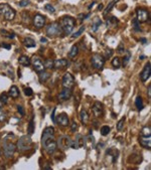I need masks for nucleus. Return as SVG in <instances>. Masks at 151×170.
<instances>
[{
	"instance_id": "obj_26",
	"label": "nucleus",
	"mask_w": 151,
	"mask_h": 170,
	"mask_svg": "<svg viewBox=\"0 0 151 170\" xmlns=\"http://www.w3.org/2000/svg\"><path fill=\"white\" fill-rule=\"evenodd\" d=\"M101 23H102V21H101L100 18L96 17L95 19L93 20V23H92V30L94 32H96V31H98V29H99V26L101 25Z\"/></svg>"
},
{
	"instance_id": "obj_10",
	"label": "nucleus",
	"mask_w": 151,
	"mask_h": 170,
	"mask_svg": "<svg viewBox=\"0 0 151 170\" xmlns=\"http://www.w3.org/2000/svg\"><path fill=\"white\" fill-rule=\"evenodd\" d=\"M31 63H32L34 70H35L37 72H42L44 71L45 67H44V63H42V58H38V56H33L32 58H31Z\"/></svg>"
},
{
	"instance_id": "obj_17",
	"label": "nucleus",
	"mask_w": 151,
	"mask_h": 170,
	"mask_svg": "<svg viewBox=\"0 0 151 170\" xmlns=\"http://www.w3.org/2000/svg\"><path fill=\"white\" fill-rule=\"evenodd\" d=\"M94 145H95V138H94L92 135V131H90L88 137L84 138V146L86 147L87 149H90V148H93Z\"/></svg>"
},
{
	"instance_id": "obj_35",
	"label": "nucleus",
	"mask_w": 151,
	"mask_h": 170,
	"mask_svg": "<svg viewBox=\"0 0 151 170\" xmlns=\"http://www.w3.org/2000/svg\"><path fill=\"white\" fill-rule=\"evenodd\" d=\"M27 132H28V135H32L34 133V122H33V118H31L30 122H29L28 129H27Z\"/></svg>"
},
{
	"instance_id": "obj_29",
	"label": "nucleus",
	"mask_w": 151,
	"mask_h": 170,
	"mask_svg": "<svg viewBox=\"0 0 151 170\" xmlns=\"http://www.w3.org/2000/svg\"><path fill=\"white\" fill-rule=\"evenodd\" d=\"M135 106H136V108L138 111H141L144 108L143 101H142V98H141V97H137L136 98V100H135Z\"/></svg>"
},
{
	"instance_id": "obj_4",
	"label": "nucleus",
	"mask_w": 151,
	"mask_h": 170,
	"mask_svg": "<svg viewBox=\"0 0 151 170\" xmlns=\"http://www.w3.org/2000/svg\"><path fill=\"white\" fill-rule=\"evenodd\" d=\"M17 148L20 151H26L32 147V140H31L30 136H21L18 140Z\"/></svg>"
},
{
	"instance_id": "obj_40",
	"label": "nucleus",
	"mask_w": 151,
	"mask_h": 170,
	"mask_svg": "<svg viewBox=\"0 0 151 170\" xmlns=\"http://www.w3.org/2000/svg\"><path fill=\"white\" fill-rule=\"evenodd\" d=\"M85 28H86V27H85L84 25H83V26H81V28H80L79 30L77 31V32H75L74 34H73V37H74V38H76V37H79V36L81 35L82 33H83L84 31H85Z\"/></svg>"
},
{
	"instance_id": "obj_49",
	"label": "nucleus",
	"mask_w": 151,
	"mask_h": 170,
	"mask_svg": "<svg viewBox=\"0 0 151 170\" xmlns=\"http://www.w3.org/2000/svg\"><path fill=\"white\" fill-rule=\"evenodd\" d=\"M117 53H124V45H123L122 44H119L118 48H117Z\"/></svg>"
},
{
	"instance_id": "obj_54",
	"label": "nucleus",
	"mask_w": 151,
	"mask_h": 170,
	"mask_svg": "<svg viewBox=\"0 0 151 170\" xmlns=\"http://www.w3.org/2000/svg\"><path fill=\"white\" fill-rule=\"evenodd\" d=\"M140 41L142 42L143 44H147V39H146V38H140Z\"/></svg>"
},
{
	"instance_id": "obj_9",
	"label": "nucleus",
	"mask_w": 151,
	"mask_h": 170,
	"mask_svg": "<svg viewBox=\"0 0 151 170\" xmlns=\"http://www.w3.org/2000/svg\"><path fill=\"white\" fill-rule=\"evenodd\" d=\"M136 15H137L136 19L139 22H146L147 20H149V11L147 9H144V8L137 9Z\"/></svg>"
},
{
	"instance_id": "obj_53",
	"label": "nucleus",
	"mask_w": 151,
	"mask_h": 170,
	"mask_svg": "<svg viewBox=\"0 0 151 170\" xmlns=\"http://www.w3.org/2000/svg\"><path fill=\"white\" fill-rule=\"evenodd\" d=\"M147 94H148V98L150 99V97H151V85L148 86V92H147Z\"/></svg>"
},
{
	"instance_id": "obj_7",
	"label": "nucleus",
	"mask_w": 151,
	"mask_h": 170,
	"mask_svg": "<svg viewBox=\"0 0 151 170\" xmlns=\"http://www.w3.org/2000/svg\"><path fill=\"white\" fill-rule=\"evenodd\" d=\"M15 150H16V145L12 142H7L6 140H4L3 142V153L4 155L7 158L11 157L14 154Z\"/></svg>"
},
{
	"instance_id": "obj_6",
	"label": "nucleus",
	"mask_w": 151,
	"mask_h": 170,
	"mask_svg": "<svg viewBox=\"0 0 151 170\" xmlns=\"http://www.w3.org/2000/svg\"><path fill=\"white\" fill-rule=\"evenodd\" d=\"M61 84H63V88H66V89H71L72 90L74 88L76 81L75 78L72 74L70 72H67V74H64L63 77V81H61Z\"/></svg>"
},
{
	"instance_id": "obj_5",
	"label": "nucleus",
	"mask_w": 151,
	"mask_h": 170,
	"mask_svg": "<svg viewBox=\"0 0 151 170\" xmlns=\"http://www.w3.org/2000/svg\"><path fill=\"white\" fill-rule=\"evenodd\" d=\"M105 60L106 58L100 53H95L91 58V63H92V65L95 69L97 70H102L103 67L105 65Z\"/></svg>"
},
{
	"instance_id": "obj_31",
	"label": "nucleus",
	"mask_w": 151,
	"mask_h": 170,
	"mask_svg": "<svg viewBox=\"0 0 151 170\" xmlns=\"http://www.w3.org/2000/svg\"><path fill=\"white\" fill-rule=\"evenodd\" d=\"M49 77H50V74H49V72H47L43 71L42 72H40V81H42V83L45 81L47 80H49Z\"/></svg>"
},
{
	"instance_id": "obj_22",
	"label": "nucleus",
	"mask_w": 151,
	"mask_h": 170,
	"mask_svg": "<svg viewBox=\"0 0 151 170\" xmlns=\"http://www.w3.org/2000/svg\"><path fill=\"white\" fill-rule=\"evenodd\" d=\"M8 95L13 99L17 98V97L19 96V90H18V88L16 87V86H12V87H10V89H9V91H8Z\"/></svg>"
},
{
	"instance_id": "obj_3",
	"label": "nucleus",
	"mask_w": 151,
	"mask_h": 170,
	"mask_svg": "<svg viewBox=\"0 0 151 170\" xmlns=\"http://www.w3.org/2000/svg\"><path fill=\"white\" fill-rule=\"evenodd\" d=\"M45 32L47 34L50 36V37H56V36H59L63 33V30H61V27L59 22H52L50 24H49L45 29Z\"/></svg>"
},
{
	"instance_id": "obj_19",
	"label": "nucleus",
	"mask_w": 151,
	"mask_h": 170,
	"mask_svg": "<svg viewBox=\"0 0 151 170\" xmlns=\"http://www.w3.org/2000/svg\"><path fill=\"white\" fill-rule=\"evenodd\" d=\"M68 115L66 114V113H61V115H59L58 116V123L61 126L63 127H67L70 124H68Z\"/></svg>"
},
{
	"instance_id": "obj_51",
	"label": "nucleus",
	"mask_w": 151,
	"mask_h": 170,
	"mask_svg": "<svg viewBox=\"0 0 151 170\" xmlns=\"http://www.w3.org/2000/svg\"><path fill=\"white\" fill-rule=\"evenodd\" d=\"M17 111L19 112V114L21 115V116H24V110L21 106H17Z\"/></svg>"
},
{
	"instance_id": "obj_39",
	"label": "nucleus",
	"mask_w": 151,
	"mask_h": 170,
	"mask_svg": "<svg viewBox=\"0 0 151 170\" xmlns=\"http://www.w3.org/2000/svg\"><path fill=\"white\" fill-rule=\"evenodd\" d=\"M0 100H1V102L3 103V105H6V104L8 103L9 98H8V96L5 94V93H3V94H2L1 96H0Z\"/></svg>"
},
{
	"instance_id": "obj_25",
	"label": "nucleus",
	"mask_w": 151,
	"mask_h": 170,
	"mask_svg": "<svg viewBox=\"0 0 151 170\" xmlns=\"http://www.w3.org/2000/svg\"><path fill=\"white\" fill-rule=\"evenodd\" d=\"M23 44L26 47H35L36 46L35 41L30 37H25L24 40H23Z\"/></svg>"
},
{
	"instance_id": "obj_46",
	"label": "nucleus",
	"mask_w": 151,
	"mask_h": 170,
	"mask_svg": "<svg viewBox=\"0 0 151 170\" xmlns=\"http://www.w3.org/2000/svg\"><path fill=\"white\" fill-rule=\"evenodd\" d=\"M112 54H113V51L110 48H107L106 51H105V58H109L112 56Z\"/></svg>"
},
{
	"instance_id": "obj_50",
	"label": "nucleus",
	"mask_w": 151,
	"mask_h": 170,
	"mask_svg": "<svg viewBox=\"0 0 151 170\" xmlns=\"http://www.w3.org/2000/svg\"><path fill=\"white\" fill-rule=\"evenodd\" d=\"M56 108H54V110H52V116H50V118H52V121L54 122V123H56V116H54V114H56Z\"/></svg>"
},
{
	"instance_id": "obj_33",
	"label": "nucleus",
	"mask_w": 151,
	"mask_h": 170,
	"mask_svg": "<svg viewBox=\"0 0 151 170\" xmlns=\"http://www.w3.org/2000/svg\"><path fill=\"white\" fill-rule=\"evenodd\" d=\"M118 1H119V0H112V1L110 2V3L108 4V6H107V7H106V9H105V12H104V14L106 15L107 13H109L110 11H111V9L114 7V5H115V4L117 3Z\"/></svg>"
},
{
	"instance_id": "obj_41",
	"label": "nucleus",
	"mask_w": 151,
	"mask_h": 170,
	"mask_svg": "<svg viewBox=\"0 0 151 170\" xmlns=\"http://www.w3.org/2000/svg\"><path fill=\"white\" fill-rule=\"evenodd\" d=\"M124 122H125V118L123 117L122 119H121L120 121L118 122V124H117V130L118 131H121L123 129V127H124Z\"/></svg>"
},
{
	"instance_id": "obj_8",
	"label": "nucleus",
	"mask_w": 151,
	"mask_h": 170,
	"mask_svg": "<svg viewBox=\"0 0 151 170\" xmlns=\"http://www.w3.org/2000/svg\"><path fill=\"white\" fill-rule=\"evenodd\" d=\"M43 148H44V150L47 151V154H52L56 152V148H58V143H56V141L54 138H52V139H49L45 141V143L43 144Z\"/></svg>"
},
{
	"instance_id": "obj_30",
	"label": "nucleus",
	"mask_w": 151,
	"mask_h": 170,
	"mask_svg": "<svg viewBox=\"0 0 151 170\" xmlns=\"http://www.w3.org/2000/svg\"><path fill=\"white\" fill-rule=\"evenodd\" d=\"M150 135H151L150 126H145L142 130H141V136H144V137H150Z\"/></svg>"
},
{
	"instance_id": "obj_20",
	"label": "nucleus",
	"mask_w": 151,
	"mask_h": 170,
	"mask_svg": "<svg viewBox=\"0 0 151 170\" xmlns=\"http://www.w3.org/2000/svg\"><path fill=\"white\" fill-rule=\"evenodd\" d=\"M139 143H140V145L143 147V148H146V149L151 148L150 137H144V136H141V137L139 138Z\"/></svg>"
},
{
	"instance_id": "obj_44",
	"label": "nucleus",
	"mask_w": 151,
	"mask_h": 170,
	"mask_svg": "<svg viewBox=\"0 0 151 170\" xmlns=\"http://www.w3.org/2000/svg\"><path fill=\"white\" fill-rule=\"evenodd\" d=\"M29 4V0H20L19 2H18V5L20 6V7H25V6H27Z\"/></svg>"
},
{
	"instance_id": "obj_43",
	"label": "nucleus",
	"mask_w": 151,
	"mask_h": 170,
	"mask_svg": "<svg viewBox=\"0 0 151 170\" xmlns=\"http://www.w3.org/2000/svg\"><path fill=\"white\" fill-rule=\"evenodd\" d=\"M44 8L47 9V11H49V13H54V11H56V9H54V7L52 5H50V4H45Z\"/></svg>"
},
{
	"instance_id": "obj_47",
	"label": "nucleus",
	"mask_w": 151,
	"mask_h": 170,
	"mask_svg": "<svg viewBox=\"0 0 151 170\" xmlns=\"http://www.w3.org/2000/svg\"><path fill=\"white\" fill-rule=\"evenodd\" d=\"M71 130H72V132H77V130H78V124L76 123L75 121H73L72 124H71Z\"/></svg>"
},
{
	"instance_id": "obj_24",
	"label": "nucleus",
	"mask_w": 151,
	"mask_h": 170,
	"mask_svg": "<svg viewBox=\"0 0 151 170\" xmlns=\"http://www.w3.org/2000/svg\"><path fill=\"white\" fill-rule=\"evenodd\" d=\"M80 118H81V121L83 124H87L89 121V114L86 110H82L80 113Z\"/></svg>"
},
{
	"instance_id": "obj_27",
	"label": "nucleus",
	"mask_w": 151,
	"mask_h": 170,
	"mask_svg": "<svg viewBox=\"0 0 151 170\" xmlns=\"http://www.w3.org/2000/svg\"><path fill=\"white\" fill-rule=\"evenodd\" d=\"M107 25L109 27H115L118 25V19L115 16H111L109 19H107Z\"/></svg>"
},
{
	"instance_id": "obj_42",
	"label": "nucleus",
	"mask_w": 151,
	"mask_h": 170,
	"mask_svg": "<svg viewBox=\"0 0 151 170\" xmlns=\"http://www.w3.org/2000/svg\"><path fill=\"white\" fill-rule=\"evenodd\" d=\"M44 67H47V69H54V62L49 60H47L44 63Z\"/></svg>"
},
{
	"instance_id": "obj_56",
	"label": "nucleus",
	"mask_w": 151,
	"mask_h": 170,
	"mask_svg": "<svg viewBox=\"0 0 151 170\" xmlns=\"http://www.w3.org/2000/svg\"><path fill=\"white\" fill-rule=\"evenodd\" d=\"M94 4H95V2H92V4H91V5L90 6H89V9H92V7H93V6H94Z\"/></svg>"
},
{
	"instance_id": "obj_12",
	"label": "nucleus",
	"mask_w": 151,
	"mask_h": 170,
	"mask_svg": "<svg viewBox=\"0 0 151 170\" xmlns=\"http://www.w3.org/2000/svg\"><path fill=\"white\" fill-rule=\"evenodd\" d=\"M151 74V67H150V62H148L144 65L142 72H140V80L142 81H146L147 80H149Z\"/></svg>"
},
{
	"instance_id": "obj_23",
	"label": "nucleus",
	"mask_w": 151,
	"mask_h": 170,
	"mask_svg": "<svg viewBox=\"0 0 151 170\" xmlns=\"http://www.w3.org/2000/svg\"><path fill=\"white\" fill-rule=\"evenodd\" d=\"M18 63H20L21 65H24V67H28V65H30V60H29L28 56L26 55H21L19 58H18Z\"/></svg>"
},
{
	"instance_id": "obj_11",
	"label": "nucleus",
	"mask_w": 151,
	"mask_h": 170,
	"mask_svg": "<svg viewBox=\"0 0 151 170\" xmlns=\"http://www.w3.org/2000/svg\"><path fill=\"white\" fill-rule=\"evenodd\" d=\"M71 142H72L71 138L67 135H64V136H61V137L59 138V141L56 142V143H58L59 148L65 150V149H68V147L71 146Z\"/></svg>"
},
{
	"instance_id": "obj_34",
	"label": "nucleus",
	"mask_w": 151,
	"mask_h": 170,
	"mask_svg": "<svg viewBox=\"0 0 151 170\" xmlns=\"http://www.w3.org/2000/svg\"><path fill=\"white\" fill-rule=\"evenodd\" d=\"M112 65H113L115 69H119L121 67V60L118 56H115V58L112 60Z\"/></svg>"
},
{
	"instance_id": "obj_59",
	"label": "nucleus",
	"mask_w": 151,
	"mask_h": 170,
	"mask_svg": "<svg viewBox=\"0 0 151 170\" xmlns=\"http://www.w3.org/2000/svg\"><path fill=\"white\" fill-rule=\"evenodd\" d=\"M0 153H1V151H0Z\"/></svg>"
},
{
	"instance_id": "obj_28",
	"label": "nucleus",
	"mask_w": 151,
	"mask_h": 170,
	"mask_svg": "<svg viewBox=\"0 0 151 170\" xmlns=\"http://www.w3.org/2000/svg\"><path fill=\"white\" fill-rule=\"evenodd\" d=\"M78 53H79V47H78L77 45H74V46L71 48L70 53H68V56L72 58H75L76 56L78 55Z\"/></svg>"
},
{
	"instance_id": "obj_13",
	"label": "nucleus",
	"mask_w": 151,
	"mask_h": 170,
	"mask_svg": "<svg viewBox=\"0 0 151 170\" xmlns=\"http://www.w3.org/2000/svg\"><path fill=\"white\" fill-rule=\"evenodd\" d=\"M54 129L52 128V127H47V128H45L44 131H43V133H42V146H43V144L45 143L47 140L54 138Z\"/></svg>"
},
{
	"instance_id": "obj_36",
	"label": "nucleus",
	"mask_w": 151,
	"mask_h": 170,
	"mask_svg": "<svg viewBox=\"0 0 151 170\" xmlns=\"http://www.w3.org/2000/svg\"><path fill=\"white\" fill-rule=\"evenodd\" d=\"M110 127L109 126H103L102 128H101V134L102 136H107L110 133Z\"/></svg>"
},
{
	"instance_id": "obj_38",
	"label": "nucleus",
	"mask_w": 151,
	"mask_h": 170,
	"mask_svg": "<svg viewBox=\"0 0 151 170\" xmlns=\"http://www.w3.org/2000/svg\"><path fill=\"white\" fill-rule=\"evenodd\" d=\"M130 58H131V53H129V51H127V55L125 56L124 58H123V63H121V65H123V67H125V65H128V63H129Z\"/></svg>"
},
{
	"instance_id": "obj_45",
	"label": "nucleus",
	"mask_w": 151,
	"mask_h": 170,
	"mask_svg": "<svg viewBox=\"0 0 151 170\" xmlns=\"http://www.w3.org/2000/svg\"><path fill=\"white\" fill-rule=\"evenodd\" d=\"M24 94L26 95V96L30 97V96H32L33 91H32L31 88H25V89H24Z\"/></svg>"
},
{
	"instance_id": "obj_52",
	"label": "nucleus",
	"mask_w": 151,
	"mask_h": 170,
	"mask_svg": "<svg viewBox=\"0 0 151 170\" xmlns=\"http://www.w3.org/2000/svg\"><path fill=\"white\" fill-rule=\"evenodd\" d=\"M1 46L4 47L6 49H10L11 48V45L10 44H1Z\"/></svg>"
},
{
	"instance_id": "obj_15",
	"label": "nucleus",
	"mask_w": 151,
	"mask_h": 170,
	"mask_svg": "<svg viewBox=\"0 0 151 170\" xmlns=\"http://www.w3.org/2000/svg\"><path fill=\"white\" fill-rule=\"evenodd\" d=\"M92 111H93L94 116H95L96 118L102 116L103 112H104V108H103L102 103H100V102H96L92 107Z\"/></svg>"
},
{
	"instance_id": "obj_55",
	"label": "nucleus",
	"mask_w": 151,
	"mask_h": 170,
	"mask_svg": "<svg viewBox=\"0 0 151 170\" xmlns=\"http://www.w3.org/2000/svg\"><path fill=\"white\" fill-rule=\"evenodd\" d=\"M40 41L43 42V44H47V39L45 37H42V38H40Z\"/></svg>"
},
{
	"instance_id": "obj_18",
	"label": "nucleus",
	"mask_w": 151,
	"mask_h": 170,
	"mask_svg": "<svg viewBox=\"0 0 151 170\" xmlns=\"http://www.w3.org/2000/svg\"><path fill=\"white\" fill-rule=\"evenodd\" d=\"M72 97V90L71 89H66V88H64V90L61 91V93L59 94V101H67Z\"/></svg>"
},
{
	"instance_id": "obj_37",
	"label": "nucleus",
	"mask_w": 151,
	"mask_h": 170,
	"mask_svg": "<svg viewBox=\"0 0 151 170\" xmlns=\"http://www.w3.org/2000/svg\"><path fill=\"white\" fill-rule=\"evenodd\" d=\"M132 26H133V28L135 29L136 31H140V26H139V21L136 19V18H134L133 20H132Z\"/></svg>"
},
{
	"instance_id": "obj_21",
	"label": "nucleus",
	"mask_w": 151,
	"mask_h": 170,
	"mask_svg": "<svg viewBox=\"0 0 151 170\" xmlns=\"http://www.w3.org/2000/svg\"><path fill=\"white\" fill-rule=\"evenodd\" d=\"M68 62L66 58H61V60H56L54 62V69H64V67H68Z\"/></svg>"
},
{
	"instance_id": "obj_16",
	"label": "nucleus",
	"mask_w": 151,
	"mask_h": 170,
	"mask_svg": "<svg viewBox=\"0 0 151 170\" xmlns=\"http://www.w3.org/2000/svg\"><path fill=\"white\" fill-rule=\"evenodd\" d=\"M33 24L36 28H42L45 25V17L42 14H36L33 18Z\"/></svg>"
},
{
	"instance_id": "obj_1",
	"label": "nucleus",
	"mask_w": 151,
	"mask_h": 170,
	"mask_svg": "<svg viewBox=\"0 0 151 170\" xmlns=\"http://www.w3.org/2000/svg\"><path fill=\"white\" fill-rule=\"evenodd\" d=\"M61 30L65 34H71L72 31L74 30L75 28V25H76V22H75V19L71 16H65L61 19Z\"/></svg>"
},
{
	"instance_id": "obj_32",
	"label": "nucleus",
	"mask_w": 151,
	"mask_h": 170,
	"mask_svg": "<svg viewBox=\"0 0 151 170\" xmlns=\"http://www.w3.org/2000/svg\"><path fill=\"white\" fill-rule=\"evenodd\" d=\"M0 33H1L3 36H5V37L7 38H10V39H13V38L15 37V33L13 32H9V31L5 30V29H1V31H0Z\"/></svg>"
},
{
	"instance_id": "obj_58",
	"label": "nucleus",
	"mask_w": 151,
	"mask_h": 170,
	"mask_svg": "<svg viewBox=\"0 0 151 170\" xmlns=\"http://www.w3.org/2000/svg\"><path fill=\"white\" fill-rule=\"evenodd\" d=\"M2 106H3V103H2V102H1V100H0V108H1Z\"/></svg>"
},
{
	"instance_id": "obj_2",
	"label": "nucleus",
	"mask_w": 151,
	"mask_h": 170,
	"mask_svg": "<svg viewBox=\"0 0 151 170\" xmlns=\"http://www.w3.org/2000/svg\"><path fill=\"white\" fill-rule=\"evenodd\" d=\"M0 15L3 16L8 21H11V20L14 19L16 12L7 3H0Z\"/></svg>"
},
{
	"instance_id": "obj_57",
	"label": "nucleus",
	"mask_w": 151,
	"mask_h": 170,
	"mask_svg": "<svg viewBox=\"0 0 151 170\" xmlns=\"http://www.w3.org/2000/svg\"><path fill=\"white\" fill-rule=\"evenodd\" d=\"M102 8H103V5H99V6H98V9H99V10H101Z\"/></svg>"
},
{
	"instance_id": "obj_14",
	"label": "nucleus",
	"mask_w": 151,
	"mask_h": 170,
	"mask_svg": "<svg viewBox=\"0 0 151 170\" xmlns=\"http://www.w3.org/2000/svg\"><path fill=\"white\" fill-rule=\"evenodd\" d=\"M84 146V137L81 134H78L76 136V139L71 142V146L73 149H80Z\"/></svg>"
},
{
	"instance_id": "obj_48",
	"label": "nucleus",
	"mask_w": 151,
	"mask_h": 170,
	"mask_svg": "<svg viewBox=\"0 0 151 170\" xmlns=\"http://www.w3.org/2000/svg\"><path fill=\"white\" fill-rule=\"evenodd\" d=\"M6 120V114L0 109V122H5Z\"/></svg>"
}]
</instances>
